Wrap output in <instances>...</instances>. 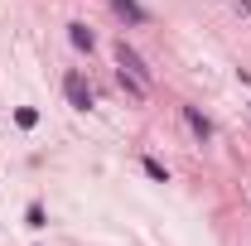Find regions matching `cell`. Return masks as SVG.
<instances>
[{
  "mask_svg": "<svg viewBox=\"0 0 251 246\" xmlns=\"http://www.w3.org/2000/svg\"><path fill=\"white\" fill-rule=\"evenodd\" d=\"M116 68H121V73H130L135 82H145V87L155 82V73L145 68V58H140V53H135V49H130L126 39H121V44H116Z\"/></svg>",
  "mask_w": 251,
  "mask_h": 246,
  "instance_id": "cell-1",
  "label": "cell"
},
{
  "mask_svg": "<svg viewBox=\"0 0 251 246\" xmlns=\"http://www.w3.org/2000/svg\"><path fill=\"white\" fill-rule=\"evenodd\" d=\"M63 92H68V101H73L77 111H87V106H92V87H87L77 73H68V77H63Z\"/></svg>",
  "mask_w": 251,
  "mask_h": 246,
  "instance_id": "cell-2",
  "label": "cell"
},
{
  "mask_svg": "<svg viewBox=\"0 0 251 246\" xmlns=\"http://www.w3.org/2000/svg\"><path fill=\"white\" fill-rule=\"evenodd\" d=\"M111 10H116L121 20H130V25H145V20H150V15H145V10H140L135 0H111Z\"/></svg>",
  "mask_w": 251,
  "mask_h": 246,
  "instance_id": "cell-3",
  "label": "cell"
},
{
  "mask_svg": "<svg viewBox=\"0 0 251 246\" xmlns=\"http://www.w3.org/2000/svg\"><path fill=\"white\" fill-rule=\"evenodd\" d=\"M68 39H73V44H77V49H87V53H92V29H87V25H68Z\"/></svg>",
  "mask_w": 251,
  "mask_h": 246,
  "instance_id": "cell-4",
  "label": "cell"
},
{
  "mask_svg": "<svg viewBox=\"0 0 251 246\" xmlns=\"http://www.w3.org/2000/svg\"><path fill=\"white\" fill-rule=\"evenodd\" d=\"M184 121L193 125V135H198V140H208V135H213V125L203 121V116H198V111H193V106H184Z\"/></svg>",
  "mask_w": 251,
  "mask_h": 246,
  "instance_id": "cell-5",
  "label": "cell"
},
{
  "mask_svg": "<svg viewBox=\"0 0 251 246\" xmlns=\"http://www.w3.org/2000/svg\"><path fill=\"white\" fill-rule=\"evenodd\" d=\"M25 222H29L34 232H39V227H49V217H44V208H39V203H29V208H25Z\"/></svg>",
  "mask_w": 251,
  "mask_h": 246,
  "instance_id": "cell-6",
  "label": "cell"
},
{
  "mask_svg": "<svg viewBox=\"0 0 251 246\" xmlns=\"http://www.w3.org/2000/svg\"><path fill=\"white\" fill-rule=\"evenodd\" d=\"M145 174H150V179H155V184H169V169H164V164H159V159H145Z\"/></svg>",
  "mask_w": 251,
  "mask_h": 246,
  "instance_id": "cell-7",
  "label": "cell"
},
{
  "mask_svg": "<svg viewBox=\"0 0 251 246\" xmlns=\"http://www.w3.org/2000/svg\"><path fill=\"white\" fill-rule=\"evenodd\" d=\"M15 121H20V125H25V130H29V125L39 121V111H34V106H20V111H15Z\"/></svg>",
  "mask_w": 251,
  "mask_h": 246,
  "instance_id": "cell-8",
  "label": "cell"
},
{
  "mask_svg": "<svg viewBox=\"0 0 251 246\" xmlns=\"http://www.w3.org/2000/svg\"><path fill=\"white\" fill-rule=\"evenodd\" d=\"M237 5H242V10H247V15H251V0H237Z\"/></svg>",
  "mask_w": 251,
  "mask_h": 246,
  "instance_id": "cell-9",
  "label": "cell"
}]
</instances>
